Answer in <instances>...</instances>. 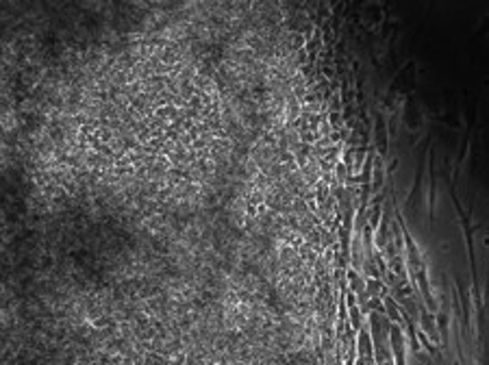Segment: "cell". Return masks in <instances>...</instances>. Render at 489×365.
Listing matches in <instances>:
<instances>
[]
</instances>
